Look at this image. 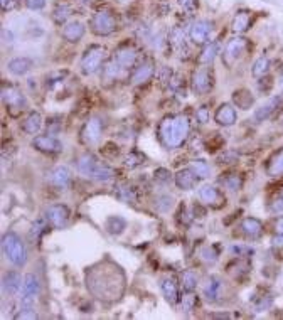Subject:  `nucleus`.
<instances>
[{
  "mask_svg": "<svg viewBox=\"0 0 283 320\" xmlns=\"http://www.w3.org/2000/svg\"><path fill=\"white\" fill-rule=\"evenodd\" d=\"M125 273L112 260H105L93 264L86 271L88 290L103 301L118 300L125 292Z\"/></svg>",
  "mask_w": 283,
  "mask_h": 320,
  "instance_id": "obj_1",
  "label": "nucleus"
},
{
  "mask_svg": "<svg viewBox=\"0 0 283 320\" xmlns=\"http://www.w3.org/2000/svg\"><path fill=\"white\" fill-rule=\"evenodd\" d=\"M190 123L186 115L165 116L159 125V138L167 149H179L187 140Z\"/></svg>",
  "mask_w": 283,
  "mask_h": 320,
  "instance_id": "obj_2",
  "label": "nucleus"
},
{
  "mask_svg": "<svg viewBox=\"0 0 283 320\" xmlns=\"http://www.w3.org/2000/svg\"><path fill=\"white\" fill-rule=\"evenodd\" d=\"M78 172L81 175H84V177L94 179V180H98V182H108V180L115 179V170H113L110 165L100 162L90 152L79 155Z\"/></svg>",
  "mask_w": 283,
  "mask_h": 320,
  "instance_id": "obj_3",
  "label": "nucleus"
},
{
  "mask_svg": "<svg viewBox=\"0 0 283 320\" xmlns=\"http://www.w3.org/2000/svg\"><path fill=\"white\" fill-rule=\"evenodd\" d=\"M2 251L7 256V260L17 268H22L27 263V248H25L24 241L20 236L14 231L3 234L2 238Z\"/></svg>",
  "mask_w": 283,
  "mask_h": 320,
  "instance_id": "obj_4",
  "label": "nucleus"
},
{
  "mask_svg": "<svg viewBox=\"0 0 283 320\" xmlns=\"http://www.w3.org/2000/svg\"><path fill=\"white\" fill-rule=\"evenodd\" d=\"M105 54H106L105 47L98 46V44H93V46L88 47L79 62L81 73L83 75H93V73H96L100 69L103 59H105Z\"/></svg>",
  "mask_w": 283,
  "mask_h": 320,
  "instance_id": "obj_5",
  "label": "nucleus"
},
{
  "mask_svg": "<svg viewBox=\"0 0 283 320\" xmlns=\"http://www.w3.org/2000/svg\"><path fill=\"white\" fill-rule=\"evenodd\" d=\"M2 100H3L5 108H7V113H9L12 118H17V116L25 110L24 94H22L19 90H16L14 86H7V84H3L2 86Z\"/></svg>",
  "mask_w": 283,
  "mask_h": 320,
  "instance_id": "obj_6",
  "label": "nucleus"
},
{
  "mask_svg": "<svg viewBox=\"0 0 283 320\" xmlns=\"http://www.w3.org/2000/svg\"><path fill=\"white\" fill-rule=\"evenodd\" d=\"M90 27L93 34L105 38V36H110L116 31V17L110 10H100L91 17Z\"/></svg>",
  "mask_w": 283,
  "mask_h": 320,
  "instance_id": "obj_7",
  "label": "nucleus"
},
{
  "mask_svg": "<svg viewBox=\"0 0 283 320\" xmlns=\"http://www.w3.org/2000/svg\"><path fill=\"white\" fill-rule=\"evenodd\" d=\"M44 218L47 219L49 226H53L54 229H62L69 223V209L64 204H53L46 209Z\"/></svg>",
  "mask_w": 283,
  "mask_h": 320,
  "instance_id": "obj_8",
  "label": "nucleus"
},
{
  "mask_svg": "<svg viewBox=\"0 0 283 320\" xmlns=\"http://www.w3.org/2000/svg\"><path fill=\"white\" fill-rule=\"evenodd\" d=\"M248 49V39L245 38H233L226 44V49L223 54V62L226 66H233Z\"/></svg>",
  "mask_w": 283,
  "mask_h": 320,
  "instance_id": "obj_9",
  "label": "nucleus"
},
{
  "mask_svg": "<svg viewBox=\"0 0 283 320\" xmlns=\"http://www.w3.org/2000/svg\"><path fill=\"white\" fill-rule=\"evenodd\" d=\"M103 120L98 118V116H93L83 125L81 128V140H83L86 145H94L98 140L101 138L103 133Z\"/></svg>",
  "mask_w": 283,
  "mask_h": 320,
  "instance_id": "obj_10",
  "label": "nucleus"
},
{
  "mask_svg": "<svg viewBox=\"0 0 283 320\" xmlns=\"http://www.w3.org/2000/svg\"><path fill=\"white\" fill-rule=\"evenodd\" d=\"M190 86L196 94H206L212 90V73L209 68H199L194 71Z\"/></svg>",
  "mask_w": 283,
  "mask_h": 320,
  "instance_id": "obj_11",
  "label": "nucleus"
},
{
  "mask_svg": "<svg viewBox=\"0 0 283 320\" xmlns=\"http://www.w3.org/2000/svg\"><path fill=\"white\" fill-rule=\"evenodd\" d=\"M212 31V22L209 20H196L189 29V36L190 40L197 46H202L209 40V36H211Z\"/></svg>",
  "mask_w": 283,
  "mask_h": 320,
  "instance_id": "obj_12",
  "label": "nucleus"
},
{
  "mask_svg": "<svg viewBox=\"0 0 283 320\" xmlns=\"http://www.w3.org/2000/svg\"><path fill=\"white\" fill-rule=\"evenodd\" d=\"M31 145L34 147L36 150L42 153H59L62 152V143L54 137H49V135H38V137L32 138Z\"/></svg>",
  "mask_w": 283,
  "mask_h": 320,
  "instance_id": "obj_13",
  "label": "nucleus"
},
{
  "mask_svg": "<svg viewBox=\"0 0 283 320\" xmlns=\"http://www.w3.org/2000/svg\"><path fill=\"white\" fill-rule=\"evenodd\" d=\"M155 75V66L152 61H143L142 64H138L137 68L132 73V83L133 84H145L152 79V76Z\"/></svg>",
  "mask_w": 283,
  "mask_h": 320,
  "instance_id": "obj_14",
  "label": "nucleus"
},
{
  "mask_svg": "<svg viewBox=\"0 0 283 320\" xmlns=\"http://www.w3.org/2000/svg\"><path fill=\"white\" fill-rule=\"evenodd\" d=\"M236 118H238V113H236V108L229 103H223L214 113V121L218 125H223V127H231V125L236 123Z\"/></svg>",
  "mask_w": 283,
  "mask_h": 320,
  "instance_id": "obj_15",
  "label": "nucleus"
},
{
  "mask_svg": "<svg viewBox=\"0 0 283 320\" xmlns=\"http://www.w3.org/2000/svg\"><path fill=\"white\" fill-rule=\"evenodd\" d=\"M199 197L202 202L212 206L214 209L221 207L224 202H226L224 196L219 192V189H216V187H212V186H202L199 189Z\"/></svg>",
  "mask_w": 283,
  "mask_h": 320,
  "instance_id": "obj_16",
  "label": "nucleus"
},
{
  "mask_svg": "<svg viewBox=\"0 0 283 320\" xmlns=\"http://www.w3.org/2000/svg\"><path fill=\"white\" fill-rule=\"evenodd\" d=\"M137 57H138V54L133 47L123 46V47H118V49L115 51L113 59L121 66V69H128V68H133V64L137 62Z\"/></svg>",
  "mask_w": 283,
  "mask_h": 320,
  "instance_id": "obj_17",
  "label": "nucleus"
},
{
  "mask_svg": "<svg viewBox=\"0 0 283 320\" xmlns=\"http://www.w3.org/2000/svg\"><path fill=\"white\" fill-rule=\"evenodd\" d=\"M241 231L249 240H258L263 234V223L256 218H246L241 223Z\"/></svg>",
  "mask_w": 283,
  "mask_h": 320,
  "instance_id": "obj_18",
  "label": "nucleus"
},
{
  "mask_svg": "<svg viewBox=\"0 0 283 320\" xmlns=\"http://www.w3.org/2000/svg\"><path fill=\"white\" fill-rule=\"evenodd\" d=\"M84 32H86V29H84V25L81 24V22L75 20V22H69V24L64 25V29H62V38H64L68 42H79L81 39H83Z\"/></svg>",
  "mask_w": 283,
  "mask_h": 320,
  "instance_id": "obj_19",
  "label": "nucleus"
},
{
  "mask_svg": "<svg viewBox=\"0 0 283 320\" xmlns=\"http://www.w3.org/2000/svg\"><path fill=\"white\" fill-rule=\"evenodd\" d=\"M20 285H22V278H20V275L17 273V271H9V273L3 275L2 288L9 297L16 295V293L20 290Z\"/></svg>",
  "mask_w": 283,
  "mask_h": 320,
  "instance_id": "obj_20",
  "label": "nucleus"
},
{
  "mask_svg": "<svg viewBox=\"0 0 283 320\" xmlns=\"http://www.w3.org/2000/svg\"><path fill=\"white\" fill-rule=\"evenodd\" d=\"M197 182V175L194 174L192 169H182L175 174V186L182 190H189L196 186Z\"/></svg>",
  "mask_w": 283,
  "mask_h": 320,
  "instance_id": "obj_21",
  "label": "nucleus"
},
{
  "mask_svg": "<svg viewBox=\"0 0 283 320\" xmlns=\"http://www.w3.org/2000/svg\"><path fill=\"white\" fill-rule=\"evenodd\" d=\"M49 180L57 189H66L69 186V180H71V174H69L68 167H56L49 174Z\"/></svg>",
  "mask_w": 283,
  "mask_h": 320,
  "instance_id": "obj_22",
  "label": "nucleus"
},
{
  "mask_svg": "<svg viewBox=\"0 0 283 320\" xmlns=\"http://www.w3.org/2000/svg\"><path fill=\"white\" fill-rule=\"evenodd\" d=\"M221 288H223V283L218 277H209L204 283L202 293H204V297L209 301H216L219 297V293H221Z\"/></svg>",
  "mask_w": 283,
  "mask_h": 320,
  "instance_id": "obj_23",
  "label": "nucleus"
},
{
  "mask_svg": "<svg viewBox=\"0 0 283 320\" xmlns=\"http://www.w3.org/2000/svg\"><path fill=\"white\" fill-rule=\"evenodd\" d=\"M249 27H251V14H249L248 10H240V12L234 16L231 29H233V32H236V34H245Z\"/></svg>",
  "mask_w": 283,
  "mask_h": 320,
  "instance_id": "obj_24",
  "label": "nucleus"
},
{
  "mask_svg": "<svg viewBox=\"0 0 283 320\" xmlns=\"http://www.w3.org/2000/svg\"><path fill=\"white\" fill-rule=\"evenodd\" d=\"M280 103H282V96H277V98H271V100L268 103H264L263 106H260L255 112V121H264L266 118H270Z\"/></svg>",
  "mask_w": 283,
  "mask_h": 320,
  "instance_id": "obj_25",
  "label": "nucleus"
},
{
  "mask_svg": "<svg viewBox=\"0 0 283 320\" xmlns=\"http://www.w3.org/2000/svg\"><path fill=\"white\" fill-rule=\"evenodd\" d=\"M162 293L164 297L167 299L169 303H177L179 301V288H177V283H175L174 278H164L162 280Z\"/></svg>",
  "mask_w": 283,
  "mask_h": 320,
  "instance_id": "obj_26",
  "label": "nucleus"
},
{
  "mask_svg": "<svg viewBox=\"0 0 283 320\" xmlns=\"http://www.w3.org/2000/svg\"><path fill=\"white\" fill-rule=\"evenodd\" d=\"M7 68H9V71L12 73V75H16V76H24L25 73L31 71L32 61L29 59V57H16V59L9 61Z\"/></svg>",
  "mask_w": 283,
  "mask_h": 320,
  "instance_id": "obj_27",
  "label": "nucleus"
},
{
  "mask_svg": "<svg viewBox=\"0 0 283 320\" xmlns=\"http://www.w3.org/2000/svg\"><path fill=\"white\" fill-rule=\"evenodd\" d=\"M233 103L241 110H249L253 106V103H255V96L248 90L241 88V90H236L233 93Z\"/></svg>",
  "mask_w": 283,
  "mask_h": 320,
  "instance_id": "obj_28",
  "label": "nucleus"
},
{
  "mask_svg": "<svg viewBox=\"0 0 283 320\" xmlns=\"http://www.w3.org/2000/svg\"><path fill=\"white\" fill-rule=\"evenodd\" d=\"M266 174L270 175V177H278V175L283 174V149L275 152L273 155H271V159L268 160Z\"/></svg>",
  "mask_w": 283,
  "mask_h": 320,
  "instance_id": "obj_29",
  "label": "nucleus"
},
{
  "mask_svg": "<svg viewBox=\"0 0 283 320\" xmlns=\"http://www.w3.org/2000/svg\"><path fill=\"white\" fill-rule=\"evenodd\" d=\"M40 127H42V116H40V113L38 112H32L31 115L25 118L24 125H22V130L29 135H36L40 130Z\"/></svg>",
  "mask_w": 283,
  "mask_h": 320,
  "instance_id": "obj_30",
  "label": "nucleus"
},
{
  "mask_svg": "<svg viewBox=\"0 0 283 320\" xmlns=\"http://www.w3.org/2000/svg\"><path fill=\"white\" fill-rule=\"evenodd\" d=\"M105 229L108 231L110 234H121L125 229H127V221H125L121 216H110L105 223Z\"/></svg>",
  "mask_w": 283,
  "mask_h": 320,
  "instance_id": "obj_31",
  "label": "nucleus"
},
{
  "mask_svg": "<svg viewBox=\"0 0 283 320\" xmlns=\"http://www.w3.org/2000/svg\"><path fill=\"white\" fill-rule=\"evenodd\" d=\"M40 290V285H39V280L34 273H27L24 277V283H22V292L24 295H32L36 297Z\"/></svg>",
  "mask_w": 283,
  "mask_h": 320,
  "instance_id": "obj_32",
  "label": "nucleus"
},
{
  "mask_svg": "<svg viewBox=\"0 0 283 320\" xmlns=\"http://www.w3.org/2000/svg\"><path fill=\"white\" fill-rule=\"evenodd\" d=\"M218 51H219L218 42L206 44L204 49H202V53H201V56H199V62L201 64H211V62L214 61V57L218 56Z\"/></svg>",
  "mask_w": 283,
  "mask_h": 320,
  "instance_id": "obj_33",
  "label": "nucleus"
},
{
  "mask_svg": "<svg viewBox=\"0 0 283 320\" xmlns=\"http://www.w3.org/2000/svg\"><path fill=\"white\" fill-rule=\"evenodd\" d=\"M169 44H170L174 49H182L186 47V32L181 27H174L169 36Z\"/></svg>",
  "mask_w": 283,
  "mask_h": 320,
  "instance_id": "obj_34",
  "label": "nucleus"
},
{
  "mask_svg": "<svg viewBox=\"0 0 283 320\" xmlns=\"http://www.w3.org/2000/svg\"><path fill=\"white\" fill-rule=\"evenodd\" d=\"M268 69H270V59L262 56V57H258V59L253 62L251 75L255 76V78H263V76H266Z\"/></svg>",
  "mask_w": 283,
  "mask_h": 320,
  "instance_id": "obj_35",
  "label": "nucleus"
},
{
  "mask_svg": "<svg viewBox=\"0 0 283 320\" xmlns=\"http://www.w3.org/2000/svg\"><path fill=\"white\" fill-rule=\"evenodd\" d=\"M181 286L184 292H194L197 286V275L192 270H187L181 275Z\"/></svg>",
  "mask_w": 283,
  "mask_h": 320,
  "instance_id": "obj_36",
  "label": "nucleus"
},
{
  "mask_svg": "<svg viewBox=\"0 0 283 320\" xmlns=\"http://www.w3.org/2000/svg\"><path fill=\"white\" fill-rule=\"evenodd\" d=\"M221 182L226 189L233 190V192H236L243 187V177L240 174H226V177H223Z\"/></svg>",
  "mask_w": 283,
  "mask_h": 320,
  "instance_id": "obj_37",
  "label": "nucleus"
},
{
  "mask_svg": "<svg viewBox=\"0 0 283 320\" xmlns=\"http://www.w3.org/2000/svg\"><path fill=\"white\" fill-rule=\"evenodd\" d=\"M69 16H71V9H69L68 3H59L53 12V20L56 22V24L62 25L69 19Z\"/></svg>",
  "mask_w": 283,
  "mask_h": 320,
  "instance_id": "obj_38",
  "label": "nucleus"
},
{
  "mask_svg": "<svg viewBox=\"0 0 283 320\" xmlns=\"http://www.w3.org/2000/svg\"><path fill=\"white\" fill-rule=\"evenodd\" d=\"M46 221H47L46 218H44V219H38L34 224H32L31 238H32V240H34L36 243H38V241L40 240V236H42V234H46V233H47V229H49V226H47V224H49V223L46 224Z\"/></svg>",
  "mask_w": 283,
  "mask_h": 320,
  "instance_id": "obj_39",
  "label": "nucleus"
},
{
  "mask_svg": "<svg viewBox=\"0 0 283 320\" xmlns=\"http://www.w3.org/2000/svg\"><path fill=\"white\" fill-rule=\"evenodd\" d=\"M190 169L194 170V174L197 175V179H206L209 177V172H211V169H209V164L206 160L202 159H197L192 162V165H190Z\"/></svg>",
  "mask_w": 283,
  "mask_h": 320,
  "instance_id": "obj_40",
  "label": "nucleus"
},
{
  "mask_svg": "<svg viewBox=\"0 0 283 320\" xmlns=\"http://www.w3.org/2000/svg\"><path fill=\"white\" fill-rule=\"evenodd\" d=\"M143 162H145V157H143L140 152L133 150V152H130L125 157L123 164H125V167H128V169H135V167H138V165H142Z\"/></svg>",
  "mask_w": 283,
  "mask_h": 320,
  "instance_id": "obj_41",
  "label": "nucleus"
},
{
  "mask_svg": "<svg viewBox=\"0 0 283 320\" xmlns=\"http://www.w3.org/2000/svg\"><path fill=\"white\" fill-rule=\"evenodd\" d=\"M121 71V66L116 62L115 59H110L108 62L105 64V69H103V75H105V78H116L118 76V73Z\"/></svg>",
  "mask_w": 283,
  "mask_h": 320,
  "instance_id": "obj_42",
  "label": "nucleus"
},
{
  "mask_svg": "<svg viewBox=\"0 0 283 320\" xmlns=\"http://www.w3.org/2000/svg\"><path fill=\"white\" fill-rule=\"evenodd\" d=\"M181 307L184 312H192L197 307V295H194L192 292H187V295H184L181 301Z\"/></svg>",
  "mask_w": 283,
  "mask_h": 320,
  "instance_id": "obj_43",
  "label": "nucleus"
},
{
  "mask_svg": "<svg viewBox=\"0 0 283 320\" xmlns=\"http://www.w3.org/2000/svg\"><path fill=\"white\" fill-rule=\"evenodd\" d=\"M118 199H121L123 202H135L137 201V192H135L133 187H120Z\"/></svg>",
  "mask_w": 283,
  "mask_h": 320,
  "instance_id": "obj_44",
  "label": "nucleus"
},
{
  "mask_svg": "<svg viewBox=\"0 0 283 320\" xmlns=\"http://www.w3.org/2000/svg\"><path fill=\"white\" fill-rule=\"evenodd\" d=\"M199 256H201L202 261H206V263H216V261H218V253H216L214 248H211V246H204V248H201Z\"/></svg>",
  "mask_w": 283,
  "mask_h": 320,
  "instance_id": "obj_45",
  "label": "nucleus"
},
{
  "mask_svg": "<svg viewBox=\"0 0 283 320\" xmlns=\"http://www.w3.org/2000/svg\"><path fill=\"white\" fill-rule=\"evenodd\" d=\"M172 204H174V199L170 196H159L155 199V207L160 212H167L172 207Z\"/></svg>",
  "mask_w": 283,
  "mask_h": 320,
  "instance_id": "obj_46",
  "label": "nucleus"
},
{
  "mask_svg": "<svg viewBox=\"0 0 283 320\" xmlns=\"http://www.w3.org/2000/svg\"><path fill=\"white\" fill-rule=\"evenodd\" d=\"M177 2H179V5L189 14L196 12L197 7H199V2H197V0H177Z\"/></svg>",
  "mask_w": 283,
  "mask_h": 320,
  "instance_id": "obj_47",
  "label": "nucleus"
},
{
  "mask_svg": "<svg viewBox=\"0 0 283 320\" xmlns=\"http://www.w3.org/2000/svg\"><path fill=\"white\" fill-rule=\"evenodd\" d=\"M196 118L202 125L208 123V121H209V108H208V106L202 105V106H199V108L196 110Z\"/></svg>",
  "mask_w": 283,
  "mask_h": 320,
  "instance_id": "obj_48",
  "label": "nucleus"
},
{
  "mask_svg": "<svg viewBox=\"0 0 283 320\" xmlns=\"http://www.w3.org/2000/svg\"><path fill=\"white\" fill-rule=\"evenodd\" d=\"M153 177H155L157 182L165 184V182H169V180H170V172H169L167 169H157L155 174H153Z\"/></svg>",
  "mask_w": 283,
  "mask_h": 320,
  "instance_id": "obj_49",
  "label": "nucleus"
},
{
  "mask_svg": "<svg viewBox=\"0 0 283 320\" xmlns=\"http://www.w3.org/2000/svg\"><path fill=\"white\" fill-rule=\"evenodd\" d=\"M271 211L273 212H283V189L278 192V196L275 197L271 202Z\"/></svg>",
  "mask_w": 283,
  "mask_h": 320,
  "instance_id": "obj_50",
  "label": "nucleus"
},
{
  "mask_svg": "<svg viewBox=\"0 0 283 320\" xmlns=\"http://www.w3.org/2000/svg\"><path fill=\"white\" fill-rule=\"evenodd\" d=\"M218 162L219 164H234V162H238V155H236V152H226L219 157Z\"/></svg>",
  "mask_w": 283,
  "mask_h": 320,
  "instance_id": "obj_51",
  "label": "nucleus"
},
{
  "mask_svg": "<svg viewBox=\"0 0 283 320\" xmlns=\"http://www.w3.org/2000/svg\"><path fill=\"white\" fill-rule=\"evenodd\" d=\"M38 317H39V315L36 314L34 308H22L19 314L16 315L17 320H19V319H38Z\"/></svg>",
  "mask_w": 283,
  "mask_h": 320,
  "instance_id": "obj_52",
  "label": "nucleus"
},
{
  "mask_svg": "<svg viewBox=\"0 0 283 320\" xmlns=\"http://www.w3.org/2000/svg\"><path fill=\"white\" fill-rule=\"evenodd\" d=\"M25 5L31 10H42L46 7V0H25Z\"/></svg>",
  "mask_w": 283,
  "mask_h": 320,
  "instance_id": "obj_53",
  "label": "nucleus"
},
{
  "mask_svg": "<svg viewBox=\"0 0 283 320\" xmlns=\"http://www.w3.org/2000/svg\"><path fill=\"white\" fill-rule=\"evenodd\" d=\"M271 245H273L275 248H283V234L277 233V236H273V240H271Z\"/></svg>",
  "mask_w": 283,
  "mask_h": 320,
  "instance_id": "obj_54",
  "label": "nucleus"
},
{
  "mask_svg": "<svg viewBox=\"0 0 283 320\" xmlns=\"http://www.w3.org/2000/svg\"><path fill=\"white\" fill-rule=\"evenodd\" d=\"M2 38H3V42H9V44H12V40H14V38H12V32H7V29H2Z\"/></svg>",
  "mask_w": 283,
  "mask_h": 320,
  "instance_id": "obj_55",
  "label": "nucleus"
},
{
  "mask_svg": "<svg viewBox=\"0 0 283 320\" xmlns=\"http://www.w3.org/2000/svg\"><path fill=\"white\" fill-rule=\"evenodd\" d=\"M275 233L283 234V218H280L277 223H275Z\"/></svg>",
  "mask_w": 283,
  "mask_h": 320,
  "instance_id": "obj_56",
  "label": "nucleus"
},
{
  "mask_svg": "<svg viewBox=\"0 0 283 320\" xmlns=\"http://www.w3.org/2000/svg\"><path fill=\"white\" fill-rule=\"evenodd\" d=\"M10 2H14V0H2V10H3V12H5L7 9H10V7H12V5H10Z\"/></svg>",
  "mask_w": 283,
  "mask_h": 320,
  "instance_id": "obj_57",
  "label": "nucleus"
},
{
  "mask_svg": "<svg viewBox=\"0 0 283 320\" xmlns=\"http://www.w3.org/2000/svg\"><path fill=\"white\" fill-rule=\"evenodd\" d=\"M282 125H283V120H282Z\"/></svg>",
  "mask_w": 283,
  "mask_h": 320,
  "instance_id": "obj_58",
  "label": "nucleus"
}]
</instances>
